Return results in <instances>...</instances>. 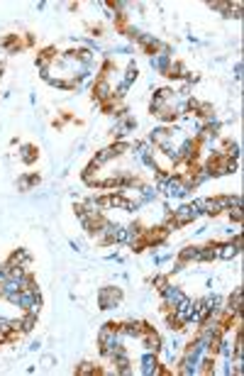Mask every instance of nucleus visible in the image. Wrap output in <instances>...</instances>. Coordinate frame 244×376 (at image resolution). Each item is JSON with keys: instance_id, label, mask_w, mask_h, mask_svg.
Masks as SVG:
<instances>
[{"instance_id": "nucleus-4", "label": "nucleus", "mask_w": 244, "mask_h": 376, "mask_svg": "<svg viewBox=\"0 0 244 376\" xmlns=\"http://www.w3.org/2000/svg\"><path fill=\"white\" fill-rule=\"evenodd\" d=\"M93 98L103 105V103H108L110 98H113V86H110V81L108 78H98L95 83H93Z\"/></svg>"}, {"instance_id": "nucleus-21", "label": "nucleus", "mask_w": 244, "mask_h": 376, "mask_svg": "<svg viewBox=\"0 0 244 376\" xmlns=\"http://www.w3.org/2000/svg\"><path fill=\"white\" fill-rule=\"evenodd\" d=\"M225 156L237 159V156H239V144H237V142H225Z\"/></svg>"}, {"instance_id": "nucleus-2", "label": "nucleus", "mask_w": 244, "mask_h": 376, "mask_svg": "<svg viewBox=\"0 0 244 376\" xmlns=\"http://www.w3.org/2000/svg\"><path fill=\"white\" fill-rule=\"evenodd\" d=\"M127 151V144L125 142H115V144H110V147H105V149H98V154L93 156V161L100 166V164H105V161H110V159H115V156H122Z\"/></svg>"}, {"instance_id": "nucleus-17", "label": "nucleus", "mask_w": 244, "mask_h": 376, "mask_svg": "<svg viewBox=\"0 0 244 376\" xmlns=\"http://www.w3.org/2000/svg\"><path fill=\"white\" fill-rule=\"evenodd\" d=\"M166 76H169V78H186L188 71H186V66H183L181 61H171V69L166 71Z\"/></svg>"}, {"instance_id": "nucleus-6", "label": "nucleus", "mask_w": 244, "mask_h": 376, "mask_svg": "<svg viewBox=\"0 0 244 376\" xmlns=\"http://www.w3.org/2000/svg\"><path fill=\"white\" fill-rule=\"evenodd\" d=\"M117 330L122 332V337H130V339H139V335H142V322H134V320H125V322H117Z\"/></svg>"}, {"instance_id": "nucleus-11", "label": "nucleus", "mask_w": 244, "mask_h": 376, "mask_svg": "<svg viewBox=\"0 0 244 376\" xmlns=\"http://www.w3.org/2000/svg\"><path fill=\"white\" fill-rule=\"evenodd\" d=\"M242 310V286H237L234 288V293L227 298V308H225V313H239Z\"/></svg>"}, {"instance_id": "nucleus-12", "label": "nucleus", "mask_w": 244, "mask_h": 376, "mask_svg": "<svg viewBox=\"0 0 244 376\" xmlns=\"http://www.w3.org/2000/svg\"><path fill=\"white\" fill-rule=\"evenodd\" d=\"M217 247H220V244H215V242L203 244V247L198 249V262H212V259H217Z\"/></svg>"}, {"instance_id": "nucleus-14", "label": "nucleus", "mask_w": 244, "mask_h": 376, "mask_svg": "<svg viewBox=\"0 0 244 376\" xmlns=\"http://www.w3.org/2000/svg\"><path fill=\"white\" fill-rule=\"evenodd\" d=\"M76 374H81V376H95V374H103V369L98 364H93V361H83V364L76 366Z\"/></svg>"}, {"instance_id": "nucleus-13", "label": "nucleus", "mask_w": 244, "mask_h": 376, "mask_svg": "<svg viewBox=\"0 0 244 376\" xmlns=\"http://www.w3.org/2000/svg\"><path fill=\"white\" fill-rule=\"evenodd\" d=\"M37 156H39V149H37V147H32V144L20 147V159H22L25 164H35V161H37Z\"/></svg>"}, {"instance_id": "nucleus-16", "label": "nucleus", "mask_w": 244, "mask_h": 376, "mask_svg": "<svg viewBox=\"0 0 244 376\" xmlns=\"http://www.w3.org/2000/svg\"><path fill=\"white\" fill-rule=\"evenodd\" d=\"M198 249H200V247H183V249L178 252V262H183V264L198 262Z\"/></svg>"}, {"instance_id": "nucleus-18", "label": "nucleus", "mask_w": 244, "mask_h": 376, "mask_svg": "<svg viewBox=\"0 0 244 376\" xmlns=\"http://www.w3.org/2000/svg\"><path fill=\"white\" fill-rule=\"evenodd\" d=\"M169 105H171V103H169L166 98H161V95H156V93H154V98H151V105H149V110H151L154 115H159V113H161V110H166Z\"/></svg>"}, {"instance_id": "nucleus-25", "label": "nucleus", "mask_w": 244, "mask_h": 376, "mask_svg": "<svg viewBox=\"0 0 244 376\" xmlns=\"http://www.w3.org/2000/svg\"><path fill=\"white\" fill-rule=\"evenodd\" d=\"M5 279H8V266H5V264H0V283H3Z\"/></svg>"}, {"instance_id": "nucleus-20", "label": "nucleus", "mask_w": 244, "mask_h": 376, "mask_svg": "<svg viewBox=\"0 0 244 376\" xmlns=\"http://www.w3.org/2000/svg\"><path fill=\"white\" fill-rule=\"evenodd\" d=\"M137 81V66L132 64L130 69H125V76H122V83H127V86H132Z\"/></svg>"}, {"instance_id": "nucleus-19", "label": "nucleus", "mask_w": 244, "mask_h": 376, "mask_svg": "<svg viewBox=\"0 0 244 376\" xmlns=\"http://www.w3.org/2000/svg\"><path fill=\"white\" fill-rule=\"evenodd\" d=\"M20 322H22V332H32V330H35V325H37V315H32V313H25V310H22Z\"/></svg>"}, {"instance_id": "nucleus-24", "label": "nucleus", "mask_w": 244, "mask_h": 376, "mask_svg": "<svg viewBox=\"0 0 244 376\" xmlns=\"http://www.w3.org/2000/svg\"><path fill=\"white\" fill-rule=\"evenodd\" d=\"M207 8H210V10H222V13H225V10L229 8V3H207Z\"/></svg>"}, {"instance_id": "nucleus-27", "label": "nucleus", "mask_w": 244, "mask_h": 376, "mask_svg": "<svg viewBox=\"0 0 244 376\" xmlns=\"http://www.w3.org/2000/svg\"><path fill=\"white\" fill-rule=\"evenodd\" d=\"M25 42H27V44L32 47V44H35V35H27V37H25Z\"/></svg>"}, {"instance_id": "nucleus-3", "label": "nucleus", "mask_w": 244, "mask_h": 376, "mask_svg": "<svg viewBox=\"0 0 244 376\" xmlns=\"http://www.w3.org/2000/svg\"><path fill=\"white\" fill-rule=\"evenodd\" d=\"M159 293H161V301H164V305H166L169 310H173V308L178 305V301L186 296V293L181 291V286H173V283H166Z\"/></svg>"}, {"instance_id": "nucleus-28", "label": "nucleus", "mask_w": 244, "mask_h": 376, "mask_svg": "<svg viewBox=\"0 0 244 376\" xmlns=\"http://www.w3.org/2000/svg\"><path fill=\"white\" fill-rule=\"evenodd\" d=\"M0 296H3V291H0Z\"/></svg>"}, {"instance_id": "nucleus-1", "label": "nucleus", "mask_w": 244, "mask_h": 376, "mask_svg": "<svg viewBox=\"0 0 244 376\" xmlns=\"http://www.w3.org/2000/svg\"><path fill=\"white\" fill-rule=\"evenodd\" d=\"M98 308L100 310H110V308H117L120 303H122V288H117V286H105V288H100L98 291Z\"/></svg>"}, {"instance_id": "nucleus-22", "label": "nucleus", "mask_w": 244, "mask_h": 376, "mask_svg": "<svg viewBox=\"0 0 244 376\" xmlns=\"http://www.w3.org/2000/svg\"><path fill=\"white\" fill-rule=\"evenodd\" d=\"M149 283H151V286H154L156 291H161V288H164V286L169 283V279H166L164 274H159V276H154V279H149Z\"/></svg>"}, {"instance_id": "nucleus-15", "label": "nucleus", "mask_w": 244, "mask_h": 376, "mask_svg": "<svg viewBox=\"0 0 244 376\" xmlns=\"http://www.w3.org/2000/svg\"><path fill=\"white\" fill-rule=\"evenodd\" d=\"M39 183V173H30V176H20L18 178V188L20 191H30V188H35Z\"/></svg>"}, {"instance_id": "nucleus-10", "label": "nucleus", "mask_w": 244, "mask_h": 376, "mask_svg": "<svg viewBox=\"0 0 244 376\" xmlns=\"http://www.w3.org/2000/svg\"><path fill=\"white\" fill-rule=\"evenodd\" d=\"M151 66H154V71H156V74H166V71L171 69V56H169V54H159V52H156V54L151 56Z\"/></svg>"}, {"instance_id": "nucleus-8", "label": "nucleus", "mask_w": 244, "mask_h": 376, "mask_svg": "<svg viewBox=\"0 0 244 376\" xmlns=\"http://www.w3.org/2000/svg\"><path fill=\"white\" fill-rule=\"evenodd\" d=\"M0 49L8 52V54H18V52H22L20 37H18V35H8V37H3V39H0Z\"/></svg>"}, {"instance_id": "nucleus-7", "label": "nucleus", "mask_w": 244, "mask_h": 376, "mask_svg": "<svg viewBox=\"0 0 244 376\" xmlns=\"http://www.w3.org/2000/svg\"><path fill=\"white\" fill-rule=\"evenodd\" d=\"M193 203H195V206L203 210V215H217V213H220L217 198H195Z\"/></svg>"}, {"instance_id": "nucleus-9", "label": "nucleus", "mask_w": 244, "mask_h": 376, "mask_svg": "<svg viewBox=\"0 0 244 376\" xmlns=\"http://www.w3.org/2000/svg\"><path fill=\"white\" fill-rule=\"evenodd\" d=\"M242 254V247H237L234 242H225L217 247V259H234Z\"/></svg>"}, {"instance_id": "nucleus-23", "label": "nucleus", "mask_w": 244, "mask_h": 376, "mask_svg": "<svg viewBox=\"0 0 244 376\" xmlns=\"http://www.w3.org/2000/svg\"><path fill=\"white\" fill-rule=\"evenodd\" d=\"M229 220L232 223H242V208H232L229 210Z\"/></svg>"}, {"instance_id": "nucleus-26", "label": "nucleus", "mask_w": 244, "mask_h": 376, "mask_svg": "<svg viewBox=\"0 0 244 376\" xmlns=\"http://www.w3.org/2000/svg\"><path fill=\"white\" fill-rule=\"evenodd\" d=\"M234 76H237V78H242V61L234 66Z\"/></svg>"}, {"instance_id": "nucleus-5", "label": "nucleus", "mask_w": 244, "mask_h": 376, "mask_svg": "<svg viewBox=\"0 0 244 376\" xmlns=\"http://www.w3.org/2000/svg\"><path fill=\"white\" fill-rule=\"evenodd\" d=\"M142 374L144 376H159L161 374V366H159V359L154 352H144L142 354Z\"/></svg>"}]
</instances>
